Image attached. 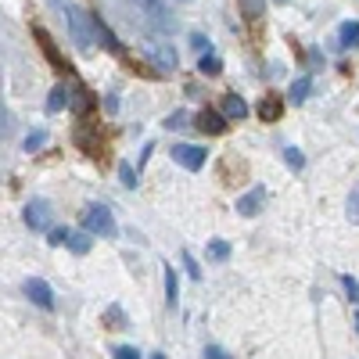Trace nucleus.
Masks as SVG:
<instances>
[{"mask_svg": "<svg viewBox=\"0 0 359 359\" xmlns=\"http://www.w3.org/2000/svg\"><path fill=\"white\" fill-rule=\"evenodd\" d=\"M61 11H65L72 43L80 47V51H90V47H93V33H97V25H93V14H86L80 4H65Z\"/></svg>", "mask_w": 359, "mask_h": 359, "instance_id": "f257e3e1", "label": "nucleus"}, {"mask_svg": "<svg viewBox=\"0 0 359 359\" xmlns=\"http://www.w3.org/2000/svg\"><path fill=\"white\" fill-rule=\"evenodd\" d=\"M83 230L93 233V238H115V220L108 205H90L83 212Z\"/></svg>", "mask_w": 359, "mask_h": 359, "instance_id": "f03ea898", "label": "nucleus"}, {"mask_svg": "<svg viewBox=\"0 0 359 359\" xmlns=\"http://www.w3.org/2000/svg\"><path fill=\"white\" fill-rule=\"evenodd\" d=\"M173 162L194 173V169L205 165V151H201L198 144H176V148H173Z\"/></svg>", "mask_w": 359, "mask_h": 359, "instance_id": "7ed1b4c3", "label": "nucleus"}, {"mask_svg": "<svg viewBox=\"0 0 359 359\" xmlns=\"http://www.w3.org/2000/svg\"><path fill=\"white\" fill-rule=\"evenodd\" d=\"M22 220L33 230H47V223H51V205H47V201H29L22 209Z\"/></svg>", "mask_w": 359, "mask_h": 359, "instance_id": "20e7f679", "label": "nucleus"}, {"mask_svg": "<svg viewBox=\"0 0 359 359\" xmlns=\"http://www.w3.org/2000/svg\"><path fill=\"white\" fill-rule=\"evenodd\" d=\"M25 294H29V302H36L40 309H54V291L47 288L43 280L29 277V280H25Z\"/></svg>", "mask_w": 359, "mask_h": 359, "instance_id": "39448f33", "label": "nucleus"}, {"mask_svg": "<svg viewBox=\"0 0 359 359\" xmlns=\"http://www.w3.org/2000/svg\"><path fill=\"white\" fill-rule=\"evenodd\" d=\"M262 205H266V187H252L244 198H238V212L248 216V220H252V216H255Z\"/></svg>", "mask_w": 359, "mask_h": 359, "instance_id": "423d86ee", "label": "nucleus"}, {"mask_svg": "<svg viewBox=\"0 0 359 359\" xmlns=\"http://www.w3.org/2000/svg\"><path fill=\"white\" fill-rule=\"evenodd\" d=\"M198 130L201 133H223L227 130V115H220V112H212V108H201L198 112Z\"/></svg>", "mask_w": 359, "mask_h": 359, "instance_id": "0eeeda50", "label": "nucleus"}, {"mask_svg": "<svg viewBox=\"0 0 359 359\" xmlns=\"http://www.w3.org/2000/svg\"><path fill=\"white\" fill-rule=\"evenodd\" d=\"M280 112H284V101L273 97V93H266V97L259 101V119H262V122H277Z\"/></svg>", "mask_w": 359, "mask_h": 359, "instance_id": "6e6552de", "label": "nucleus"}, {"mask_svg": "<svg viewBox=\"0 0 359 359\" xmlns=\"http://www.w3.org/2000/svg\"><path fill=\"white\" fill-rule=\"evenodd\" d=\"M223 115H227V119H233V122H241V119L248 115L244 97H238V93H227V97H223Z\"/></svg>", "mask_w": 359, "mask_h": 359, "instance_id": "1a4fd4ad", "label": "nucleus"}, {"mask_svg": "<svg viewBox=\"0 0 359 359\" xmlns=\"http://www.w3.org/2000/svg\"><path fill=\"white\" fill-rule=\"evenodd\" d=\"M65 104H72V90H69L65 83H58V86L51 90V97H47V112H61Z\"/></svg>", "mask_w": 359, "mask_h": 359, "instance_id": "9d476101", "label": "nucleus"}, {"mask_svg": "<svg viewBox=\"0 0 359 359\" xmlns=\"http://www.w3.org/2000/svg\"><path fill=\"white\" fill-rule=\"evenodd\" d=\"M309 90H313V80H309V76H302V80H294V83H291L288 101H291V104H302V101L309 97Z\"/></svg>", "mask_w": 359, "mask_h": 359, "instance_id": "9b49d317", "label": "nucleus"}, {"mask_svg": "<svg viewBox=\"0 0 359 359\" xmlns=\"http://www.w3.org/2000/svg\"><path fill=\"white\" fill-rule=\"evenodd\" d=\"M90 244H93V241H90V233H86V230H72V233H69V248H72L76 255H86V252H90Z\"/></svg>", "mask_w": 359, "mask_h": 359, "instance_id": "f8f14e48", "label": "nucleus"}, {"mask_svg": "<svg viewBox=\"0 0 359 359\" xmlns=\"http://www.w3.org/2000/svg\"><path fill=\"white\" fill-rule=\"evenodd\" d=\"M338 36H341V47H359V22H341Z\"/></svg>", "mask_w": 359, "mask_h": 359, "instance_id": "ddd939ff", "label": "nucleus"}, {"mask_svg": "<svg viewBox=\"0 0 359 359\" xmlns=\"http://www.w3.org/2000/svg\"><path fill=\"white\" fill-rule=\"evenodd\" d=\"M36 40H40V47H43V54H47V58H51V65H54V69H65V61H61V58H58V51H54V43H51V36H47V33H43V29H36Z\"/></svg>", "mask_w": 359, "mask_h": 359, "instance_id": "4468645a", "label": "nucleus"}, {"mask_svg": "<svg viewBox=\"0 0 359 359\" xmlns=\"http://www.w3.org/2000/svg\"><path fill=\"white\" fill-rule=\"evenodd\" d=\"M148 58H151V61H159L162 69H173V65H176V54L169 51V47H151Z\"/></svg>", "mask_w": 359, "mask_h": 359, "instance_id": "2eb2a0df", "label": "nucleus"}, {"mask_svg": "<svg viewBox=\"0 0 359 359\" xmlns=\"http://www.w3.org/2000/svg\"><path fill=\"white\" fill-rule=\"evenodd\" d=\"M220 69L223 65H220V58H216V54H205V58L198 61V72L201 76H220Z\"/></svg>", "mask_w": 359, "mask_h": 359, "instance_id": "dca6fc26", "label": "nucleus"}, {"mask_svg": "<svg viewBox=\"0 0 359 359\" xmlns=\"http://www.w3.org/2000/svg\"><path fill=\"white\" fill-rule=\"evenodd\" d=\"M93 25H97V36H101V43L108 47V51H119V40L112 36V29H108L101 19H93Z\"/></svg>", "mask_w": 359, "mask_h": 359, "instance_id": "f3484780", "label": "nucleus"}, {"mask_svg": "<svg viewBox=\"0 0 359 359\" xmlns=\"http://www.w3.org/2000/svg\"><path fill=\"white\" fill-rule=\"evenodd\" d=\"M209 259H216V262L230 259V244L227 241H209Z\"/></svg>", "mask_w": 359, "mask_h": 359, "instance_id": "a211bd4d", "label": "nucleus"}, {"mask_svg": "<svg viewBox=\"0 0 359 359\" xmlns=\"http://www.w3.org/2000/svg\"><path fill=\"white\" fill-rule=\"evenodd\" d=\"M165 302L176 305V273L173 270H165Z\"/></svg>", "mask_w": 359, "mask_h": 359, "instance_id": "6ab92c4d", "label": "nucleus"}, {"mask_svg": "<svg viewBox=\"0 0 359 359\" xmlns=\"http://www.w3.org/2000/svg\"><path fill=\"white\" fill-rule=\"evenodd\" d=\"M43 144H47V133H43V130H33V133L25 137L22 148H25V151H36V148H43Z\"/></svg>", "mask_w": 359, "mask_h": 359, "instance_id": "aec40b11", "label": "nucleus"}, {"mask_svg": "<svg viewBox=\"0 0 359 359\" xmlns=\"http://www.w3.org/2000/svg\"><path fill=\"white\" fill-rule=\"evenodd\" d=\"M187 122H191V115H187V112H173V115L165 119V130H183Z\"/></svg>", "mask_w": 359, "mask_h": 359, "instance_id": "412c9836", "label": "nucleus"}, {"mask_svg": "<svg viewBox=\"0 0 359 359\" xmlns=\"http://www.w3.org/2000/svg\"><path fill=\"white\" fill-rule=\"evenodd\" d=\"M284 162H288L291 169H302V165H305V159H302L299 148H284Z\"/></svg>", "mask_w": 359, "mask_h": 359, "instance_id": "4be33fe9", "label": "nucleus"}, {"mask_svg": "<svg viewBox=\"0 0 359 359\" xmlns=\"http://www.w3.org/2000/svg\"><path fill=\"white\" fill-rule=\"evenodd\" d=\"M349 220L359 223V183L352 187V194H349Z\"/></svg>", "mask_w": 359, "mask_h": 359, "instance_id": "5701e85b", "label": "nucleus"}, {"mask_svg": "<svg viewBox=\"0 0 359 359\" xmlns=\"http://www.w3.org/2000/svg\"><path fill=\"white\" fill-rule=\"evenodd\" d=\"M69 233H72V230L58 227V230H51V238H47V241H51V244H69Z\"/></svg>", "mask_w": 359, "mask_h": 359, "instance_id": "b1692460", "label": "nucleus"}, {"mask_svg": "<svg viewBox=\"0 0 359 359\" xmlns=\"http://www.w3.org/2000/svg\"><path fill=\"white\" fill-rule=\"evenodd\" d=\"M262 8H266V0H244V14H248V19H255Z\"/></svg>", "mask_w": 359, "mask_h": 359, "instance_id": "393cba45", "label": "nucleus"}, {"mask_svg": "<svg viewBox=\"0 0 359 359\" xmlns=\"http://www.w3.org/2000/svg\"><path fill=\"white\" fill-rule=\"evenodd\" d=\"M183 266H187V273H191L194 280H201V266H198V262L191 259V252H183Z\"/></svg>", "mask_w": 359, "mask_h": 359, "instance_id": "a878e982", "label": "nucleus"}, {"mask_svg": "<svg viewBox=\"0 0 359 359\" xmlns=\"http://www.w3.org/2000/svg\"><path fill=\"white\" fill-rule=\"evenodd\" d=\"M119 176H122V183H126V187H137V176H133V169H130L126 162L119 165Z\"/></svg>", "mask_w": 359, "mask_h": 359, "instance_id": "bb28decb", "label": "nucleus"}, {"mask_svg": "<svg viewBox=\"0 0 359 359\" xmlns=\"http://www.w3.org/2000/svg\"><path fill=\"white\" fill-rule=\"evenodd\" d=\"M115 359H140V352H137L133 345H119V349H115Z\"/></svg>", "mask_w": 359, "mask_h": 359, "instance_id": "cd10ccee", "label": "nucleus"}, {"mask_svg": "<svg viewBox=\"0 0 359 359\" xmlns=\"http://www.w3.org/2000/svg\"><path fill=\"white\" fill-rule=\"evenodd\" d=\"M341 284H345V291L352 294V302H359V284H356V280L352 277H341Z\"/></svg>", "mask_w": 359, "mask_h": 359, "instance_id": "c85d7f7f", "label": "nucleus"}, {"mask_svg": "<svg viewBox=\"0 0 359 359\" xmlns=\"http://www.w3.org/2000/svg\"><path fill=\"white\" fill-rule=\"evenodd\" d=\"M205 359H230V356H227L220 345H209V349H205Z\"/></svg>", "mask_w": 359, "mask_h": 359, "instance_id": "c756f323", "label": "nucleus"}, {"mask_svg": "<svg viewBox=\"0 0 359 359\" xmlns=\"http://www.w3.org/2000/svg\"><path fill=\"white\" fill-rule=\"evenodd\" d=\"M356 331H359V313H356Z\"/></svg>", "mask_w": 359, "mask_h": 359, "instance_id": "7c9ffc66", "label": "nucleus"}, {"mask_svg": "<svg viewBox=\"0 0 359 359\" xmlns=\"http://www.w3.org/2000/svg\"><path fill=\"white\" fill-rule=\"evenodd\" d=\"M151 359H162V356H151Z\"/></svg>", "mask_w": 359, "mask_h": 359, "instance_id": "2f4dec72", "label": "nucleus"}, {"mask_svg": "<svg viewBox=\"0 0 359 359\" xmlns=\"http://www.w3.org/2000/svg\"><path fill=\"white\" fill-rule=\"evenodd\" d=\"M277 4H284V0H277Z\"/></svg>", "mask_w": 359, "mask_h": 359, "instance_id": "473e14b6", "label": "nucleus"}]
</instances>
